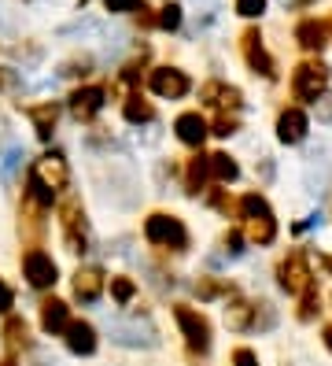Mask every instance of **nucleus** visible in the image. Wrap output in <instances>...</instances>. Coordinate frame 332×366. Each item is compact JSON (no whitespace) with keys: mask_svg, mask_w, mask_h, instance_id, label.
I'll list each match as a JSON object with an SVG mask.
<instances>
[{"mask_svg":"<svg viewBox=\"0 0 332 366\" xmlns=\"http://www.w3.org/2000/svg\"><path fill=\"white\" fill-rule=\"evenodd\" d=\"M66 182H71V170H66V159L59 152H49V156H41L34 163V174H30V197L41 204V207H49L56 200V192L66 189Z\"/></svg>","mask_w":332,"mask_h":366,"instance_id":"1","label":"nucleus"},{"mask_svg":"<svg viewBox=\"0 0 332 366\" xmlns=\"http://www.w3.org/2000/svg\"><path fill=\"white\" fill-rule=\"evenodd\" d=\"M107 333L111 340L126 344V348H155L159 344V333L148 318L141 315H129V318H107Z\"/></svg>","mask_w":332,"mask_h":366,"instance_id":"2","label":"nucleus"},{"mask_svg":"<svg viewBox=\"0 0 332 366\" xmlns=\"http://www.w3.org/2000/svg\"><path fill=\"white\" fill-rule=\"evenodd\" d=\"M144 237H148L151 244L170 248V252H185V248H188V229H185V222H181V219H173V214H163V211L148 214Z\"/></svg>","mask_w":332,"mask_h":366,"instance_id":"3","label":"nucleus"},{"mask_svg":"<svg viewBox=\"0 0 332 366\" xmlns=\"http://www.w3.org/2000/svg\"><path fill=\"white\" fill-rule=\"evenodd\" d=\"M173 318H177V330H181V337H185V344L192 352H211V322H207V315H199V311H192V307H185V304H177L173 307Z\"/></svg>","mask_w":332,"mask_h":366,"instance_id":"4","label":"nucleus"},{"mask_svg":"<svg viewBox=\"0 0 332 366\" xmlns=\"http://www.w3.org/2000/svg\"><path fill=\"white\" fill-rule=\"evenodd\" d=\"M325 85H328V67H325L321 59L299 63L296 74H292V93H296L299 100H306V104H314V100L325 93Z\"/></svg>","mask_w":332,"mask_h":366,"instance_id":"5","label":"nucleus"},{"mask_svg":"<svg viewBox=\"0 0 332 366\" xmlns=\"http://www.w3.org/2000/svg\"><path fill=\"white\" fill-rule=\"evenodd\" d=\"M277 285L288 292V296H303L310 285H314V274H310V263L303 252H292L288 259H281L277 267Z\"/></svg>","mask_w":332,"mask_h":366,"instance_id":"6","label":"nucleus"},{"mask_svg":"<svg viewBox=\"0 0 332 366\" xmlns=\"http://www.w3.org/2000/svg\"><path fill=\"white\" fill-rule=\"evenodd\" d=\"M240 52H243V59H248V67H251L255 74H262V78H277L273 56L266 52L262 34H258L255 26H251V30H243V37H240Z\"/></svg>","mask_w":332,"mask_h":366,"instance_id":"7","label":"nucleus"},{"mask_svg":"<svg viewBox=\"0 0 332 366\" xmlns=\"http://www.w3.org/2000/svg\"><path fill=\"white\" fill-rule=\"evenodd\" d=\"M188 89H192V81H188L185 71H177V67H155V71H151V93H155V97L181 100Z\"/></svg>","mask_w":332,"mask_h":366,"instance_id":"8","label":"nucleus"},{"mask_svg":"<svg viewBox=\"0 0 332 366\" xmlns=\"http://www.w3.org/2000/svg\"><path fill=\"white\" fill-rule=\"evenodd\" d=\"M22 274H26V282L34 289H52L56 285V263H52V255H44L41 248L26 252V259H22Z\"/></svg>","mask_w":332,"mask_h":366,"instance_id":"9","label":"nucleus"},{"mask_svg":"<svg viewBox=\"0 0 332 366\" xmlns=\"http://www.w3.org/2000/svg\"><path fill=\"white\" fill-rule=\"evenodd\" d=\"M310 134V119L303 107H284L277 115V141L281 144H303Z\"/></svg>","mask_w":332,"mask_h":366,"instance_id":"10","label":"nucleus"},{"mask_svg":"<svg viewBox=\"0 0 332 366\" xmlns=\"http://www.w3.org/2000/svg\"><path fill=\"white\" fill-rule=\"evenodd\" d=\"M173 134H177V141H181V144L199 148V144L207 141L211 126H207V119L199 115V112H185V115H177V119H173Z\"/></svg>","mask_w":332,"mask_h":366,"instance_id":"11","label":"nucleus"},{"mask_svg":"<svg viewBox=\"0 0 332 366\" xmlns=\"http://www.w3.org/2000/svg\"><path fill=\"white\" fill-rule=\"evenodd\" d=\"M199 100L218 107V112H236V107L243 104L240 89H236V85H226V81H207L203 89H199Z\"/></svg>","mask_w":332,"mask_h":366,"instance_id":"12","label":"nucleus"},{"mask_svg":"<svg viewBox=\"0 0 332 366\" xmlns=\"http://www.w3.org/2000/svg\"><path fill=\"white\" fill-rule=\"evenodd\" d=\"M104 89H100V85H85V89H74L71 93V115L74 119H93L96 112H100V107H104Z\"/></svg>","mask_w":332,"mask_h":366,"instance_id":"13","label":"nucleus"},{"mask_svg":"<svg viewBox=\"0 0 332 366\" xmlns=\"http://www.w3.org/2000/svg\"><path fill=\"white\" fill-rule=\"evenodd\" d=\"M100 292H104V274L96 267H81L74 274V296L81 300V304H96Z\"/></svg>","mask_w":332,"mask_h":366,"instance_id":"14","label":"nucleus"},{"mask_svg":"<svg viewBox=\"0 0 332 366\" xmlns=\"http://www.w3.org/2000/svg\"><path fill=\"white\" fill-rule=\"evenodd\" d=\"M66 348L74 355H93L96 352V330L89 322H71L66 326Z\"/></svg>","mask_w":332,"mask_h":366,"instance_id":"15","label":"nucleus"},{"mask_svg":"<svg viewBox=\"0 0 332 366\" xmlns=\"http://www.w3.org/2000/svg\"><path fill=\"white\" fill-rule=\"evenodd\" d=\"M296 41L306 52H321L325 41H328V30H325V23H318V19H303V23L296 26Z\"/></svg>","mask_w":332,"mask_h":366,"instance_id":"16","label":"nucleus"},{"mask_svg":"<svg viewBox=\"0 0 332 366\" xmlns=\"http://www.w3.org/2000/svg\"><path fill=\"white\" fill-rule=\"evenodd\" d=\"M226 326H229L233 333L255 330V304H248V300H233V304L226 307Z\"/></svg>","mask_w":332,"mask_h":366,"instance_id":"17","label":"nucleus"},{"mask_svg":"<svg viewBox=\"0 0 332 366\" xmlns=\"http://www.w3.org/2000/svg\"><path fill=\"white\" fill-rule=\"evenodd\" d=\"M41 326H44V333H59V330L71 326V322H66V304L63 300H44L41 304Z\"/></svg>","mask_w":332,"mask_h":366,"instance_id":"18","label":"nucleus"},{"mask_svg":"<svg viewBox=\"0 0 332 366\" xmlns=\"http://www.w3.org/2000/svg\"><path fill=\"white\" fill-rule=\"evenodd\" d=\"M236 211L243 214V222H255V219H273V207L266 197H258V192H248V197H240Z\"/></svg>","mask_w":332,"mask_h":366,"instance_id":"19","label":"nucleus"},{"mask_svg":"<svg viewBox=\"0 0 332 366\" xmlns=\"http://www.w3.org/2000/svg\"><path fill=\"white\" fill-rule=\"evenodd\" d=\"M207 178H211V156H196V159H188V170H185V185H188V192H192V197H196V192L207 185Z\"/></svg>","mask_w":332,"mask_h":366,"instance_id":"20","label":"nucleus"},{"mask_svg":"<svg viewBox=\"0 0 332 366\" xmlns=\"http://www.w3.org/2000/svg\"><path fill=\"white\" fill-rule=\"evenodd\" d=\"M56 104H37V107H30V122H34V130H37V137H44L49 141L52 137V126H56Z\"/></svg>","mask_w":332,"mask_h":366,"instance_id":"21","label":"nucleus"},{"mask_svg":"<svg viewBox=\"0 0 332 366\" xmlns=\"http://www.w3.org/2000/svg\"><path fill=\"white\" fill-rule=\"evenodd\" d=\"M211 174H214V182H226V185H233V182L240 178V167H236V159H233V156H226V152H214V156H211Z\"/></svg>","mask_w":332,"mask_h":366,"instance_id":"22","label":"nucleus"},{"mask_svg":"<svg viewBox=\"0 0 332 366\" xmlns=\"http://www.w3.org/2000/svg\"><path fill=\"white\" fill-rule=\"evenodd\" d=\"M122 115H126V122H133V126H144V122H151V119H155L151 104H148V100H141V97H129V100H126V107H122Z\"/></svg>","mask_w":332,"mask_h":366,"instance_id":"23","label":"nucleus"},{"mask_svg":"<svg viewBox=\"0 0 332 366\" xmlns=\"http://www.w3.org/2000/svg\"><path fill=\"white\" fill-rule=\"evenodd\" d=\"M318 304H321V292H318V285H310V289L299 296V311H296V318H299V322H310V318L321 311Z\"/></svg>","mask_w":332,"mask_h":366,"instance_id":"24","label":"nucleus"},{"mask_svg":"<svg viewBox=\"0 0 332 366\" xmlns=\"http://www.w3.org/2000/svg\"><path fill=\"white\" fill-rule=\"evenodd\" d=\"M4 337H8V348H26V344H30L26 322H22V318H11V322H8V330H4Z\"/></svg>","mask_w":332,"mask_h":366,"instance_id":"25","label":"nucleus"},{"mask_svg":"<svg viewBox=\"0 0 332 366\" xmlns=\"http://www.w3.org/2000/svg\"><path fill=\"white\" fill-rule=\"evenodd\" d=\"M236 130H240L236 112H221V115L214 119V126H211V134H214V137H233Z\"/></svg>","mask_w":332,"mask_h":366,"instance_id":"26","label":"nucleus"},{"mask_svg":"<svg viewBox=\"0 0 332 366\" xmlns=\"http://www.w3.org/2000/svg\"><path fill=\"white\" fill-rule=\"evenodd\" d=\"M111 296H115L119 304H129V300L137 296V285H133L129 277H111Z\"/></svg>","mask_w":332,"mask_h":366,"instance_id":"27","label":"nucleus"},{"mask_svg":"<svg viewBox=\"0 0 332 366\" xmlns=\"http://www.w3.org/2000/svg\"><path fill=\"white\" fill-rule=\"evenodd\" d=\"M155 23H159L163 30H177V26H181V8H177L173 0H166V4H163V11H159V19H155Z\"/></svg>","mask_w":332,"mask_h":366,"instance_id":"28","label":"nucleus"},{"mask_svg":"<svg viewBox=\"0 0 332 366\" xmlns=\"http://www.w3.org/2000/svg\"><path fill=\"white\" fill-rule=\"evenodd\" d=\"M221 292H233V285H226V282H207V277H199V282H196V296H203V300H214V296H221Z\"/></svg>","mask_w":332,"mask_h":366,"instance_id":"29","label":"nucleus"},{"mask_svg":"<svg viewBox=\"0 0 332 366\" xmlns=\"http://www.w3.org/2000/svg\"><path fill=\"white\" fill-rule=\"evenodd\" d=\"M221 248H226L229 255H240L243 252V233L240 229H226L221 233Z\"/></svg>","mask_w":332,"mask_h":366,"instance_id":"30","label":"nucleus"},{"mask_svg":"<svg viewBox=\"0 0 332 366\" xmlns=\"http://www.w3.org/2000/svg\"><path fill=\"white\" fill-rule=\"evenodd\" d=\"M266 11V0H236V15L243 19H258Z\"/></svg>","mask_w":332,"mask_h":366,"instance_id":"31","label":"nucleus"},{"mask_svg":"<svg viewBox=\"0 0 332 366\" xmlns=\"http://www.w3.org/2000/svg\"><path fill=\"white\" fill-rule=\"evenodd\" d=\"M314 112H318V122L332 126V93H321V97L314 100Z\"/></svg>","mask_w":332,"mask_h":366,"instance_id":"32","label":"nucleus"},{"mask_svg":"<svg viewBox=\"0 0 332 366\" xmlns=\"http://www.w3.org/2000/svg\"><path fill=\"white\" fill-rule=\"evenodd\" d=\"M233 366H258V355L251 348H236L233 352Z\"/></svg>","mask_w":332,"mask_h":366,"instance_id":"33","label":"nucleus"},{"mask_svg":"<svg viewBox=\"0 0 332 366\" xmlns=\"http://www.w3.org/2000/svg\"><path fill=\"white\" fill-rule=\"evenodd\" d=\"M15 307V296H11V289L4 285V277H0V315H8Z\"/></svg>","mask_w":332,"mask_h":366,"instance_id":"34","label":"nucleus"},{"mask_svg":"<svg viewBox=\"0 0 332 366\" xmlns=\"http://www.w3.org/2000/svg\"><path fill=\"white\" fill-rule=\"evenodd\" d=\"M104 8L107 11H133V8H137V0H104Z\"/></svg>","mask_w":332,"mask_h":366,"instance_id":"35","label":"nucleus"},{"mask_svg":"<svg viewBox=\"0 0 332 366\" xmlns=\"http://www.w3.org/2000/svg\"><path fill=\"white\" fill-rule=\"evenodd\" d=\"M211 204H214V207H218V211H226V214H229V211H233V200H229V197H226V192H211Z\"/></svg>","mask_w":332,"mask_h":366,"instance_id":"36","label":"nucleus"},{"mask_svg":"<svg viewBox=\"0 0 332 366\" xmlns=\"http://www.w3.org/2000/svg\"><path fill=\"white\" fill-rule=\"evenodd\" d=\"M321 340H325V348L332 352V326H325V330H321Z\"/></svg>","mask_w":332,"mask_h":366,"instance_id":"37","label":"nucleus"},{"mask_svg":"<svg viewBox=\"0 0 332 366\" xmlns=\"http://www.w3.org/2000/svg\"><path fill=\"white\" fill-rule=\"evenodd\" d=\"M321 267H325V270L332 274V255H321Z\"/></svg>","mask_w":332,"mask_h":366,"instance_id":"38","label":"nucleus"},{"mask_svg":"<svg viewBox=\"0 0 332 366\" xmlns=\"http://www.w3.org/2000/svg\"><path fill=\"white\" fill-rule=\"evenodd\" d=\"M0 366H15V362H11V359H4V362H0Z\"/></svg>","mask_w":332,"mask_h":366,"instance_id":"39","label":"nucleus"},{"mask_svg":"<svg viewBox=\"0 0 332 366\" xmlns=\"http://www.w3.org/2000/svg\"><path fill=\"white\" fill-rule=\"evenodd\" d=\"M299 4H310V0H299Z\"/></svg>","mask_w":332,"mask_h":366,"instance_id":"40","label":"nucleus"}]
</instances>
